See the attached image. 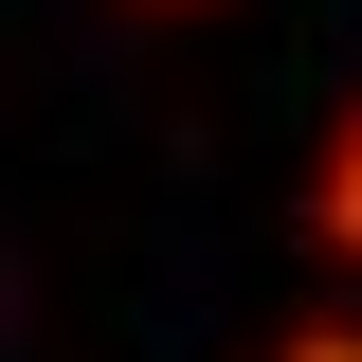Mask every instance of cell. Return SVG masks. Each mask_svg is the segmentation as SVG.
<instances>
[{
  "mask_svg": "<svg viewBox=\"0 0 362 362\" xmlns=\"http://www.w3.org/2000/svg\"><path fill=\"white\" fill-rule=\"evenodd\" d=\"M290 362H362V326H308V344H290Z\"/></svg>",
  "mask_w": 362,
  "mask_h": 362,
  "instance_id": "obj_2",
  "label": "cell"
},
{
  "mask_svg": "<svg viewBox=\"0 0 362 362\" xmlns=\"http://www.w3.org/2000/svg\"><path fill=\"white\" fill-rule=\"evenodd\" d=\"M308 235L362 272V109H344V145H326V199H308Z\"/></svg>",
  "mask_w": 362,
  "mask_h": 362,
  "instance_id": "obj_1",
  "label": "cell"
}]
</instances>
